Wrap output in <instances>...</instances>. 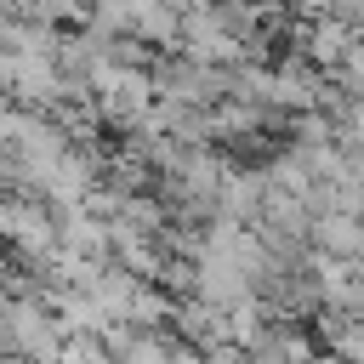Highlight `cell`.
<instances>
[{"mask_svg":"<svg viewBox=\"0 0 364 364\" xmlns=\"http://www.w3.org/2000/svg\"><path fill=\"white\" fill-rule=\"evenodd\" d=\"M0 330H6V353H23V358H34V364H57V353H63V341H68L46 296H11V290H6V318H0Z\"/></svg>","mask_w":364,"mask_h":364,"instance_id":"cell-1","label":"cell"},{"mask_svg":"<svg viewBox=\"0 0 364 364\" xmlns=\"http://www.w3.org/2000/svg\"><path fill=\"white\" fill-rule=\"evenodd\" d=\"M313 250L341 256V262H364V216H353V210H318Z\"/></svg>","mask_w":364,"mask_h":364,"instance_id":"cell-2","label":"cell"},{"mask_svg":"<svg viewBox=\"0 0 364 364\" xmlns=\"http://www.w3.org/2000/svg\"><path fill=\"white\" fill-rule=\"evenodd\" d=\"M318 364H358V358H347V353H330V347H324V353H318Z\"/></svg>","mask_w":364,"mask_h":364,"instance_id":"cell-3","label":"cell"},{"mask_svg":"<svg viewBox=\"0 0 364 364\" xmlns=\"http://www.w3.org/2000/svg\"><path fill=\"white\" fill-rule=\"evenodd\" d=\"M6 364H34V358H23V353H6Z\"/></svg>","mask_w":364,"mask_h":364,"instance_id":"cell-4","label":"cell"}]
</instances>
